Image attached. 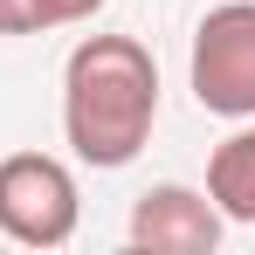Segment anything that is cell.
<instances>
[{
    "label": "cell",
    "mask_w": 255,
    "mask_h": 255,
    "mask_svg": "<svg viewBox=\"0 0 255 255\" xmlns=\"http://www.w3.org/2000/svg\"><path fill=\"white\" fill-rule=\"evenodd\" d=\"M83 221L76 172L48 152H7L0 159V235L21 249H62Z\"/></svg>",
    "instance_id": "obj_3"
},
{
    "label": "cell",
    "mask_w": 255,
    "mask_h": 255,
    "mask_svg": "<svg viewBox=\"0 0 255 255\" xmlns=\"http://www.w3.org/2000/svg\"><path fill=\"white\" fill-rule=\"evenodd\" d=\"M221 207L193 186H145L138 207H131V249H152V255H214L221 249Z\"/></svg>",
    "instance_id": "obj_4"
},
{
    "label": "cell",
    "mask_w": 255,
    "mask_h": 255,
    "mask_svg": "<svg viewBox=\"0 0 255 255\" xmlns=\"http://www.w3.org/2000/svg\"><path fill=\"white\" fill-rule=\"evenodd\" d=\"M207 200L221 207V221L255 228V118H242L235 138H221L207 159Z\"/></svg>",
    "instance_id": "obj_5"
},
{
    "label": "cell",
    "mask_w": 255,
    "mask_h": 255,
    "mask_svg": "<svg viewBox=\"0 0 255 255\" xmlns=\"http://www.w3.org/2000/svg\"><path fill=\"white\" fill-rule=\"evenodd\" d=\"M97 7H111V0H28L35 28H76V21H90Z\"/></svg>",
    "instance_id": "obj_6"
},
{
    "label": "cell",
    "mask_w": 255,
    "mask_h": 255,
    "mask_svg": "<svg viewBox=\"0 0 255 255\" xmlns=\"http://www.w3.org/2000/svg\"><path fill=\"white\" fill-rule=\"evenodd\" d=\"M186 83L193 104L214 118H255V0H221L193 28V55H186Z\"/></svg>",
    "instance_id": "obj_2"
},
{
    "label": "cell",
    "mask_w": 255,
    "mask_h": 255,
    "mask_svg": "<svg viewBox=\"0 0 255 255\" xmlns=\"http://www.w3.org/2000/svg\"><path fill=\"white\" fill-rule=\"evenodd\" d=\"M159 125V62L138 35H83L62 62V138L97 172L131 166Z\"/></svg>",
    "instance_id": "obj_1"
},
{
    "label": "cell",
    "mask_w": 255,
    "mask_h": 255,
    "mask_svg": "<svg viewBox=\"0 0 255 255\" xmlns=\"http://www.w3.org/2000/svg\"><path fill=\"white\" fill-rule=\"evenodd\" d=\"M0 35H42L35 14H28V0H0Z\"/></svg>",
    "instance_id": "obj_7"
}]
</instances>
